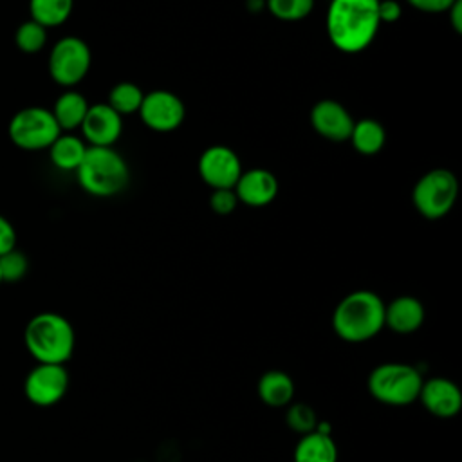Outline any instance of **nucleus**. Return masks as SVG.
Wrapping results in <instances>:
<instances>
[{"instance_id":"f704fd0d","label":"nucleus","mask_w":462,"mask_h":462,"mask_svg":"<svg viewBox=\"0 0 462 462\" xmlns=\"http://www.w3.org/2000/svg\"><path fill=\"white\" fill-rule=\"evenodd\" d=\"M137 462H143V460H137Z\"/></svg>"},{"instance_id":"412c9836","label":"nucleus","mask_w":462,"mask_h":462,"mask_svg":"<svg viewBox=\"0 0 462 462\" xmlns=\"http://www.w3.org/2000/svg\"><path fill=\"white\" fill-rule=\"evenodd\" d=\"M348 141L352 143V146L357 153L375 155L383 150V146L386 143V132H384V126L377 119L365 117V119L354 121Z\"/></svg>"},{"instance_id":"f3484780","label":"nucleus","mask_w":462,"mask_h":462,"mask_svg":"<svg viewBox=\"0 0 462 462\" xmlns=\"http://www.w3.org/2000/svg\"><path fill=\"white\" fill-rule=\"evenodd\" d=\"M294 381L283 370H267L260 375L256 392L263 404L271 408H285L294 397Z\"/></svg>"},{"instance_id":"20e7f679","label":"nucleus","mask_w":462,"mask_h":462,"mask_svg":"<svg viewBox=\"0 0 462 462\" xmlns=\"http://www.w3.org/2000/svg\"><path fill=\"white\" fill-rule=\"evenodd\" d=\"M74 173L81 189L99 199L121 193L130 180L126 161L112 146H88Z\"/></svg>"},{"instance_id":"ddd939ff","label":"nucleus","mask_w":462,"mask_h":462,"mask_svg":"<svg viewBox=\"0 0 462 462\" xmlns=\"http://www.w3.org/2000/svg\"><path fill=\"white\" fill-rule=\"evenodd\" d=\"M79 128L88 146H112L121 137L123 117L108 103H96L88 106Z\"/></svg>"},{"instance_id":"a211bd4d","label":"nucleus","mask_w":462,"mask_h":462,"mask_svg":"<svg viewBox=\"0 0 462 462\" xmlns=\"http://www.w3.org/2000/svg\"><path fill=\"white\" fill-rule=\"evenodd\" d=\"M294 462H337V446L327 433L310 431L300 437L294 455Z\"/></svg>"},{"instance_id":"9d476101","label":"nucleus","mask_w":462,"mask_h":462,"mask_svg":"<svg viewBox=\"0 0 462 462\" xmlns=\"http://www.w3.org/2000/svg\"><path fill=\"white\" fill-rule=\"evenodd\" d=\"M199 175L211 189H233L242 175V162L233 148L213 144L199 157Z\"/></svg>"},{"instance_id":"a878e982","label":"nucleus","mask_w":462,"mask_h":462,"mask_svg":"<svg viewBox=\"0 0 462 462\" xmlns=\"http://www.w3.org/2000/svg\"><path fill=\"white\" fill-rule=\"evenodd\" d=\"M29 271V260L20 249H13L0 256V276L2 283H16Z\"/></svg>"},{"instance_id":"0eeeda50","label":"nucleus","mask_w":462,"mask_h":462,"mask_svg":"<svg viewBox=\"0 0 462 462\" xmlns=\"http://www.w3.org/2000/svg\"><path fill=\"white\" fill-rule=\"evenodd\" d=\"M7 134L14 146L27 152H36L47 150L61 134V130L49 108L25 106L11 117Z\"/></svg>"},{"instance_id":"2eb2a0df","label":"nucleus","mask_w":462,"mask_h":462,"mask_svg":"<svg viewBox=\"0 0 462 462\" xmlns=\"http://www.w3.org/2000/svg\"><path fill=\"white\" fill-rule=\"evenodd\" d=\"M233 189L238 202L251 208H262L276 199L278 179L273 171L265 168H251L247 171H242Z\"/></svg>"},{"instance_id":"f8f14e48","label":"nucleus","mask_w":462,"mask_h":462,"mask_svg":"<svg viewBox=\"0 0 462 462\" xmlns=\"http://www.w3.org/2000/svg\"><path fill=\"white\" fill-rule=\"evenodd\" d=\"M424 410L439 419H451L462 408V392L448 377H430L422 381L419 399Z\"/></svg>"},{"instance_id":"7ed1b4c3","label":"nucleus","mask_w":462,"mask_h":462,"mask_svg":"<svg viewBox=\"0 0 462 462\" xmlns=\"http://www.w3.org/2000/svg\"><path fill=\"white\" fill-rule=\"evenodd\" d=\"M23 343L36 363L65 365L74 354L76 332L65 316L40 312L27 321Z\"/></svg>"},{"instance_id":"39448f33","label":"nucleus","mask_w":462,"mask_h":462,"mask_svg":"<svg viewBox=\"0 0 462 462\" xmlns=\"http://www.w3.org/2000/svg\"><path fill=\"white\" fill-rule=\"evenodd\" d=\"M422 374L408 363L377 365L366 381L368 393L386 406H408L419 399Z\"/></svg>"},{"instance_id":"aec40b11","label":"nucleus","mask_w":462,"mask_h":462,"mask_svg":"<svg viewBox=\"0 0 462 462\" xmlns=\"http://www.w3.org/2000/svg\"><path fill=\"white\" fill-rule=\"evenodd\" d=\"M87 143L74 134H60L47 148L51 162L61 171H76L87 153Z\"/></svg>"},{"instance_id":"1a4fd4ad","label":"nucleus","mask_w":462,"mask_h":462,"mask_svg":"<svg viewBox=\"0 0 462 462\" xmlns=\"http://www.w3.org/2000/svg\"><path fill=\"white\" fill-rule=\"evenodd\" d=\"M69 390V372L65 365L36 363L23 381L27 401L38 408L58 404Z\"/></svg>"},{"instance_id":"bb28decb","label":"nucleus","mask_w":462,"mask_h":462,"mask_svg":"<svg viewBox=\"0 0 462 462\" xmlns=\"http://www.w3.org/2000/svg\"><path fill=\"white\" fill-rule=\"evenodd\" d=\"M285 419H287V426L298 431L300 435L314 431L318 424V417L307 402H291V406H287Z\"/></svg>"},{"instance_id":"6ab92c4d","label":"nucleus","mask_w":462,"mask_h":462,"mask_svg":"<svg viewBox=\"0 0 462 462\" xmlns=\"http://www.w3.org/2000/svg\"><path fill=\"white\" fill-rule=\"evenodd\" d=\"M88 101L83 94L76 90H65L56 101L54 106L51 108L58 126L61 132H70L81 126L87 110H88Z\"/></svg>"},{"instance_id":"f03ea898","label":"nucleus","mask_w":462,"mask_h":462,"mask_svg":"<svg viewBox=\"0 0 462 462\" xmlns=\"http://www.w3.org/2000/svg\"><path fill=\"white\" fill-rule=\"evenodd\" d=\"M384 327V301L368 289H359L339 300L332 312V328L348 343L375 337Z\"/></svg>"},{"instance_id":"f257e3e1","label":"nucleus","mask_w":462,"mask_h":462,"mask_svg":"<svg viewBox=\"0 0 462 462\" xmlns=\"http://www.w3.org/2000/svg\"><path fill=\"white\" fill-rule=\"evenodd\" d=\"M330 43L345 52L357 54L375 38L381 22L377 16V0H332L325 18Z\"/></svg>"},{"instance_id":"dca6fc26","label":"nucleus","mask_w":462,"mask_h":462,"mask_svg":"<svg viewBox=\"0 0 462 462\" xmlns=\"http://www.w3.org/2000/svg\"><path fill=\"white\" fill-rule=\"evenodd\" d=\"M426 318V310L420 300L415 296H397L390 303H384V327L395 334L417 332Z\"/></svg>"},{"instance_id":"5701e85b","label":"nucleus","mask_w":462,"mask_h":462,"mask_svg":"<svg viewBox=\"0 0 462 462\" xmlns=\"http://www.w3.org/2000/svg\"><path fill=\"white\" fill-rule=\"evenodd\" d=\"M144 92L132 81H121L108 92V105L123 117L126 114H137L143 103Z\"/></svg>"},{"instance_id":"4be33fe9","label":"nucleus","mask_w":462,"mask_h":462,"mask_svg":"<svg viewBox=\"0 0 462 462\" xmlns=\"http://www.w3.org/2000/svg\"><path fill=\"white\" fill-rule=\"evenodd\" d=\"M74 0H29L31 20L45 29L63 25L72 14Z\"/></svg>"},{"instance_id":"393cba45","label":"nucleus","mask_w":462,"mask_h":462,"mask_svg":"<svg viewBox=\"0 0 462 462\" xmlns=\"http://www.w3.org/2000/svg\"><path fill=\"white\" fill-rule=\"evenodd\" d=\"M267 11L282 22H298L310 14L314 0H265Z\"/></svg>"},{"instance_id":"473e14b6","label":"nucleus","mask_w":462,"mask_h":462,"mask_svg":"<svg viewBox=\"0 0 462 462\" xmlns=\"http://www.w3.org/2000/svg\"><path fill=\"white\" fill-rule=\"evenodd\" d=\"M251 2H258V4H263L265 0H251Z\"/></svg>"},{"instance_id":"b1692460","label":"nucleus","mask_w":462,"mask_h":462,"mask_svg":"<svg viewBox=\"0 0 462 462\" xmlns=\"http://www.w3.org/2000/svg\"><path fill=\"white\" fill-rule=\"evenodd\" d=\"M47 43V29L34 20H27L16 27L14 45L23 54H36Z\"/></svg>"},{"instance_id":"c85d7f7f","label":"nucleus","mask_w":462,"mask_h":462,"mask_svg":"<svg viewBox=\"0 0 462 462\" xmlns=\"http://www.w3.org/2000/svg\"><path fill=\"white\" fill-rule=\"evenodd\" d=\"M377 16L381 23H395L402 16V7L397 0H377Z\"/></svg>"},{"instance_id":"4468645a","label":"nucleus","mask_w":462,"mask_h":462,"mask_svg":"<svg viewBox=\"0 0 462 462\" xmlns=\"http://www.w3.org/2000/svg\"><path fill=\"white\" fill-rule=\"evenodd\" d=\"M310 125L327 141L343 143L350 137L354 119L339 101L321 99L310 108Z\"/></svg>"},{"instance_id":"c756f323","label":"nucleus","mask_w":462,"mask_h":462,"mask_svg":"<svg viewBox=\"0 0 462 462\" xmlns=\"http://www.w3.org/2000/svg\"><path fill=\"white\" fill-rule=\"evenodd\" d=\"M16 247V229L14 226L0 215V256Z\"/></svg>"},{"instance_id":"72a5a7b5","label":"nucleus","mask_w":462,"mask_h":462,"mask_svg":"<svg viewBox=\"0 0 462 462\" xmlns=\"http://www.w3.org/2000/svg\"><path fill=\"white\" fill-rule=\"evenodd\" d=\"M0 285H2V276H0Z\"/></svg>"},{"instance_id":"cd10ccee","label":"nucleus","mask_w":462,"mask_h":462,"mask_svg":"<svg viewBox=\"0 0 462 462\" xmlns=\"http://www.w3.org/2000/svg\"><path fill=\"white\" fill-rule=\"evenodd\" d=\"M238 206L235 189H213L209 195V208L217 215H231Z\"/></svg>"},{"instance_id":"423d86ee","label":"nucleus","mask_w":462,"mask_h":462,"mask_svg":"<svg viewBox=\"0 0 462 462\" xmlns=\"http://www.w3.org/2000/svg\"><path fill=\"white\" fill-rule=\"evenodd\" d=\"M458 197V180L453 171L446 168H433L426 171L411 189V202L419 215L428 220L446 217Z\"/></svg>"},{"instance_id":"2f4dec72","label":"nucleus","mask_w":462,"mask_h":462,"mask_svg":"<svg viewBox=\"0 0 462 462\" xmlns=\"http://www.w3.org/2000/svg\"><path fill=\"white\" fill-rule=\"evenodd\" d=\"M449 23L457 34L462 32V0H457L449 9H448Z\"/></svg>"},{"instance_id":"9b49d317","label":"nucleus","mask_w":462,"mask_h":462,"mask_svg":"<svg viewBox=\"0 0 462 462\" xmlns=\"http://www.w3.org/2000/svg\"><path fill=\"white\" fill-rule=\"evenodd\" d=\"M137 114L148 128L155 132H171L182 125L186 106L175 92L159 88L144 94Z\"/></svg>"},{"instance_id":"6e6552de","label":"nucleus","mask_w":462,"mask_h":462,"mask_svg":"<svg viewBox=\"0 0 462 462\" xmlns=\"http://www.w3.org/2000/svg\"><path fill=\"white\" fill-rule=\"evenodd\" d=\"M92 52L79 36L60 38L49 54V74L60 87L70 88L85 79L90 70Z\"/></svg>"},{"instance_id":"7c9ffc66","label":"nucleus","mask_w":462,"mask_h":462,"mask_svg":"<svg viewBox=\"0 0 462 462\" xmlns=\"http://www.w3.org/2000/svg\"><path fill=\"white\" fill-rule=\"evenodd\" d=\"M413 9L430 13V14H439V13H448V9L457 2V0H406Z\"/></svg>"}]
</instances>
